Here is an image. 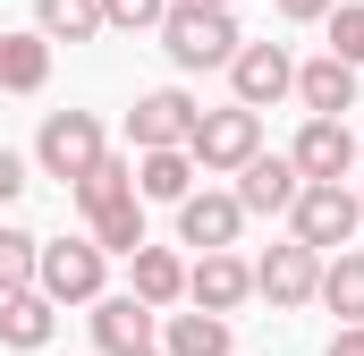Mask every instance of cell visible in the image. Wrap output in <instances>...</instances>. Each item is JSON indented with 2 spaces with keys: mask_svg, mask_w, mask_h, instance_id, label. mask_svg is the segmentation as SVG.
<instances>
[{
  "mask_svg": "<svg viewBox=\"0 0 364 356\" xmlns=\"http://www.w3.org/2000/svg\"><path fill=\"white\" fill-rule=\"evenodd\" d=\"M195 9H229V0H195Z\"/></svg>",
  "mask_w": 364,
  "mask_h": 356,
  "instance_id": "obj_30",
  "label": "cell"
},
{
  "mask_svg": "<svg viewBox=\"0 0 364 356\" xmlns=\"http://www.w3.org/2000/svg\"><path fill=\"white\" fill-rule=\"evenodd\" d=\"M34 255H43L34 229H0V297L9 288H34Z\"/></svg>",
  "mask_w": 364,
  "mask_h": 356,
  "instance_id": "obj_23",
  "label": "cell"
},
{
  "mask_svg": "<svg viewBox=\"0 0 364 356\" xmlns=\"http://www.w3.org/2000/svg\"><path fill=\"white\" fill-rule=\"evenodd\" d=\"M93 348L102 356H127V348H153V305L127 288V297H93Z\"/></svg>",
  "mask_w": 364,
  "mask_h": 356,
  "instance_id": "obj_13",
  "label": "cell"
},
{
  "mask_svg": "<svg viewBox=\"0 0 364 356\" xmlns=\"http://www.w3.org/2000/svg\"><path fill=\"white\" fill-rule=\"evenodd\" d=\"M85 229H93V246H102V255H136V246H144V195L127 187V195L93 204V212H85Z\"/></svg>",
  "mask_w": 364,
  "mask_h": 356,
  "instance_id": "obj_17",
  "label": "cell"
},
{
  "mask_svg": "<svg viewBox=\"0 0 364 356\" xmlns=\"http://www.w3.org/2000/svg\"><path fill=\"white\" fill-rule=\"evenodd\" d=\"M51 85V34H9L0 26V93H43Z\"/></svg>",
  "mask_w": 364,
  "mask_h": 356,
  "instance_id": "obj_16",
  "label": "cell"
},
{
  "mask_svg": "<svg viewBox=\"0 0 364 356\" xmlns=\"http://www.w3.org/2000/svg\"><path fill=\"white\" fill-rule=\"evenodd\" d=\"M34 162H43V178L77 187V178L102 162V119H93V110H51L43 136H34Z\"/></svg>",
  "mask_w": 364,
  "mask_h": 356,
  "instance_id": "obj_4",
  "label": "cell"
},
{
  "mask_svg": "<svg viewBox=\"0 0 364 356\" xmlns=\"http://www.w3.org/2000/svg\"><path fill=\"white\" fill-rule=\"evenodd\" d=\"M17 195H26V153L0 145V204H17Z\"/></svg>",
  "mask_w": 364,
  "mask_h": 356,
  "instance_id": "obj_26",
  "label": "cell"
},
{
  "mask_svg": "<svg viewBox=\"0 0 364 356\" xmlns=\"http://www.w3.org/2000/svg\"><path fill=\"white\" fill-rule=\"evenodd\" d=\"M288 221H296V238L314 246V255H331V246H348L364 221H356V195L339 187V178H305L296 187V204H288Z\"/></svg>",
  "mask_w": 364,
  "mask_h": 356,
  "instance_id": "obj_5",
  "label": "cell"
},
{
  "mask_svg": "<svg viewBox=\"0 0 364 356\" xmlns=\"http://www.w3.org/2000/svg\"><path fill=\"white\" fill-rule=\"evenodd\" d=\"M127 271H136V297H144L153 314H161V305H178V297H186V263L170 255V246H153V238H144V246L127 255Z\"/></svg>",
  "mask_w": 364,
  "mask_h": 356,
  "instance_id": "obj_18",
  "label": "cell"
},
{
  "mask_svg": "<svg viewBox=\"0 0 364 356\" xmlns=\"http://www.w3.org/2000/svg\"><path fill=\"white\" fill-rule=\"evenodd\" d=\"M34 26L51 43H93L102 34V0H34Z\"/></svg>",
  "mask_w": 364,
  "mask_h": 356,
  "instance_id": "obj_21",
  "label": "cell"
},
{
  "mask_svg": "<svg viewBox=\"0 0 364 356\" xmlns=\"http://www.w3.org/2000/svg\"><path fill=\"white\" fill-rule=\"evenodd\" d=\"M51 323H60V305L43 297V288H9L0 297V348H51Z\"/></svg>",
  "mask_w": 364,
  "mask_h": 356,
  "instance_id": "obj_14",
  "label": "cell"
},
{
  "mask_svg": "<svg viewBox=\"0 0 364 356\" xmlns=\"http://www.w3.org/2000/svg\"><path fill=\"white\" fill-rule=\"evenodd\" d=\"M195 93L186 85H153V93H136V110H127V136H136V153H153V145H186L195 136Z\"/></svg>",
  "mask_w": 364,
  "mask_h": 356,
  "instance_id": "obj_8",
  "label": "cell"
},
{
  "mask_svg": "<svg viewBox=\"0 0 364 356\" xmlns=\"http://www.w3.org/2000/svg\"><path fill=\"white\" fill-rule=\"evenodd\" d=\"M296 187H305V178H296L288 153H255V162L237 170V204H246V212H288Z\"/></svg>",
  "mask_w": 364,
  "mask_h": 356,
  "instance_id": "obj_15",
  "label": "cell"
},
{
  "mask_svg": "<svg viewBox=\"0 0 364 356\" xmlns=\"http://www.w3.org/2000/svg\"><path fill=\"white\" fill-rule=\"evenodd\" d=\"M161 348L170 356H229V314H203V305L195 314H170L161 323Z\"/></svg>",
  "mask_w": 364,
  "mask_h": 356,
  "instance_id": "obj_20",
  "label": "cell"
},
{
  "mask_svg": "<svg viewBox=\"0 0 364 356\" xmlns=\"http://www.w3.org/2000/svg\"><path fill=\"white\" fill-rule=\"evenodd\" d=\"M229 93H237L246 110H272L279 93H296V60H288L279 43H237V51H229Z\"/></svg>",
  "mask_w": 364,
  "mask_h": 356,
  "instance_id": "obj_7",
  "label": "cell"
},
{
  "mask_svg": "<svg viewBox=\"0 0 364 356\" xmlns=\"http://www.w3.org/2000/svg\"><path fill=\"white\" fill-rule=\"evenodd\" d=\"M195 170H246L263 153V110L229 102V110H195V136H186Z\"/></svg>",
  "mask_w": 364,
  "mask_h": 356,
  "instance_id": "obj_3",
  "label": "cell"
},
{
  "mask_svg": "<svg viewBox=\"0 0 364 356\" xmlns=\"http://www.w3.org/2000/svg\"><path fill=\"white\" fill-rule=\"evenodd\" d=\"M296 102H305L314 119H348V110H356V60H339V51L305 60V68H296Z\"/></svg>",
  "mask_w": 364,
  "mask_h": 356,
  "instance_id": "obj_12",
  "label": "cell"
},
{
  "mask_svg": "<svg viewBox=\"0 0 364 356\" xmlns=\"http://www.w3.org/2000/svg\"><path fill=\"white\" fill-rule=\"evenodd\" d=\"M186 187H195V153H186V145H153V153H136V195L178 204Z\"/></svg>",
  "mask_w": 364,
  "mask_h": 356,
  "instance_id": "obj_19",
  "label": "cell"
},
{
  "mask_svg": "<svg viewBox=\"0 0 364 356\" xmlns=\"http://www.w3.org/2000/svg\"><path fill=\"white\" fill-rule=\"evenodd\" d=\"M356 221H364V195H356Z\"/></svg>",
  "mask_w": 364,
  "mask_h": 356,
  "instance_id": "obj_31",
  "label": "cell"
},
{
  "mask_svg": "<svg viewBox=\"0 0 364 356\" xmlns=\"http://www.w3.org/2000/svg\"><path fill=\"white\" fill-rule=\"evenodd\" d=\"M331 356H364V323H339L331 331Z\"/></svg>",
  "mask_w": 364,
  "mask_h": 356,
  "instance_id": "obj_28",
  "label": "cell"
},
{
  "mask_svg": "<svg viewBox=\"0 0 364 356\" xmlns=\"http://www.w3.org/2000/svg\"><path fill=\"white\" fill-rule=\"evenodd\" d=\"M314 288H322V255H314L305 238H288V246H272V255L255 263V297H272V314L314 305Z\"/></svg>",
  "mask_w": 364,
  "mask_h": 356,
  "instance_id": "obj_6",
  "label": "cell"
},
{
  "mask_svg": "<svg viewBox=\"0 0 364 356\" xmlns=\"http://www.w3.org/2000/svg\"><path fill=\"white\" fill-rule=\"evenodd\" d=\"M237 229H246V204L237 195H178V246H237Z\"/></svg>",
  "mask_w": 364,
  "mask_h": 356,
  "instance_id": "obj_11",
  "label": "cell"
},
{
  "mask_svg": "<svg viewBox=\"0 0 364 356\" xmlns=\"http://www.w3.org/2000/svg\"><path fill=\"white\" fill-rule=\"evenodd\" d=\"M339 323H364V255H339V263H322V288H314Z\"/></svg>",
  "mask_w": 364,
  "mask_h": 356,
  "instance_id": "obj_22",
  "label": "cell"
},
{
  "mask_svg": "<svg viewBox=\"0 0 364 356\" xmlns=\"http://www.w3.org/2000/svg\"><path fill=\"white\" fill-rule=\"evenodd\" d=\"M356 136H348V119H305L296 127V145H288V162H296V178H348L356 170Z\"/></svg>",
  "mask_w": 364,
  "mask_h": 356,
  "instance_id": "obj_10",
  "label": "cell"
},
{
  "mask_svg": "<svg viewBox=\"0 0 364 356\" xmlns=\"http://www.w3.org/2000/svg\"><path fill=\"white\" fill-rule=\"evenodd\" d=\"M102 271H110V255H102L93 238H43L34 288H43L51 305H93V297H102Z\"/></svg>",
  "mask_w": 364,
  "mask_h": 356,
  "instance_id": "obj_2",
  "label": "cell"
},
{
  "mask_svg": "<svg viewBox=\"0 0 364 356\" xmlns=\"http://www.w3.org/2000/svg\"><path fill=\"white\" fill-rule=\"evenodd\" d=\"M170 17V0H102V26H119V34H153Z\"/></svg>",
  "mask_w": 364,
  "mask_h": 356,
  "instance_id": "obj_24",
  "label": "cell"
},
{
  "mask_svg": "<svg viewBox=\"0 0 364 356\" xmlns=\"http://www.w3.org/2000/svg\"><path fill=\"white\" fill-rule=\"evenodd\" d=\"M279 17H296V26H314V17H331V0H272Z\"/></svg>",
  "mask_w": 364,
  "mask_h": 356,
  "instance_id": "obj_27",
  "label": "cell"
},
{
  "mask_svg": "<svg viewBox=\"0 0 364 356\" xmlns=\"http://www.w3.org/2000/svg\"><path fill=\"white\" fill-rule=\"evenodd\" d=\"M127 356H170V348H127Z\"/></svg>",
  "mask_w": 364,
  "mask_h": 356,
  "instance_id": "obj_29",
  "label": "cell"
},
{
  "mask_svg": "<svg viewBox=\"0 0 364 356\" xmlns=\"http://www.w3.org/2000/svg\"><path fill=\"white\" fill-rule=\"evenodd\" d=\"M331 51L364 68V9H331Z\"/></svg>",
  "mask_w": 364,
  "mask_h": 356,
  "instance_id": "obj_25",
  "label": "cell"
},
{
  "mask_svg": "<svg viewBox=\"0 0 364 356\" xmlns=\"http://www.w3.org/2000/svg\"><path fill=\"white\" fill-rule=\"evenodd\" d=\"M186 297L203 314H237L255 297V263H237L229 246H203V263H186Z\"/></svg>",
  "mask_w": 364,
  "mask_h": 356,
  "instance_id": "obj_9",
  "label": "cell"
},
{
  "mask_svg": "<svg viewBox=\"0 0 364 356\" xmlns=\"http://www.w3.org/2000/svg\"><path fill=\"white\" fill-rule=\"evenodd\" d=\"M153 34H161V51H170L178 68H229V51L246 43L229 9H195V0H170V17H161Z\"/></svg>",
  "mask_w": 364,
  "mask_h": 356,
  "instance_id": "obj_1",
  "label": "cell"
}]
</instances>
